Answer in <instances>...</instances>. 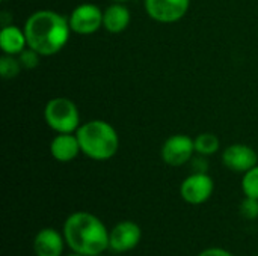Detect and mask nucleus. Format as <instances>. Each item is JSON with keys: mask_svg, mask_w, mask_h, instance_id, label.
I'll return each mask as SVG.
<instances>
[{"mask_svg": "<svg viewBox=\"0 0 258 256\" xmlns=\"http://www.w3.org/2000/svg\"><path fill=\"white\" fill-rule=\"evenodd\" d=\"M71 27L68 18L50 9L33 12L24 24L27 47L41 56H53L59 53L68 42Z\"/></svg>", "mask_w": 258, "mask_h": 256, "instance_id": "f257e3e1", "label": "nucleus"}, {"mask_svg": "<svg viewBox=\"0 0 258 256\" xmlns=\"http://www.w3.org/2000/svg\"><path fill=\"white\" fill-rule=\"evenodd\" d=\"M109 234L106 225L92 213L76 211L63 223L67 246L80 255L100 256L109 249Z\"/></svg>", "mask_w": 258, "mask_h": 256, "instance_id": "f03ea898", "label": "nucleus"}, {"mask_svg": "<svg viewBox=\"0 0 258 256\" xmlns=\"http://www.w3.org/2000/svg\"><path fill=\"white\" fill-rule=\"evenodd\" d=\"M76 136L82 152L95 161L110 160L119 149V137L116 130L106 121L94 119L79 127Z\"/></svg>", "mask_w": 258, "mask_h": 256, "instance_id": "7ed1b4c3", "label": "nucleus"}, {"mask_svg": "<svg viewBox=\"0 0 258 256\" xmlns=\"http://www.w3.org/2000/svg\"><path fill=\"white\" fill-rule=\"evenodd\" d=\"M47 125L56 133H74L80 127V113L77 106L65 97L51 98L44 109Z\"/></svg>", "mask_w": 258, "mask_h": 256, "instance_id": "20e7f679", "label": "nucleus"}, {"mask_svg": "<svg viewBox=\"0 0 258 256\" xmlns=\"http://www.w3.org/2000/svg\"><path fill=\"white\" fill-rule=\"evenodd\" d=\"M215 190L213 180L206 172H195L189 175L180 186V195L186 204L201 205L207 202Z\"/></svg>", "mask_w": 258, "mask_h": 256, "instance_id": "39448f33", "label": "nucleus"}, {"mask_svg": "<svg viewBox=\"0 0 258 256\" xmlns=\"http://www.w3.org/2000/svg\"><path fill=\"white\" fill-rule=\"evenodd\" d=\"M142 238V229L136 222L122 220L116 223L109 234V249L116 253H127L138 247Z\"/></svg>", "mask_w": 258, "mask_h": 256, "instance_id": "423d86ee", "label": "nucleus"}, {"mask_svg": "<svg viewBox=\"0 0 258 256\" xmlns=\"http://www.w3.org/2000/svg\"><path fill=\"white\" fill-rule=\"evenodd\" d=\"M68 21L74 33L92 35L103 27V11L92 3H83L71 12Z\"/></svg>", "mask_w": 258, "mask_h": 256, "instance_id": "0eeeda50", "label": "nucleus"}, {"mask_svg": "<svg viewBox=\"0 0 258 256\" xmlns=\"http://www.w3.org/2000/svg\"><path fill=\"white\" fill-rule=\"evenodd\" d=\"M195 152V140L186 134H174L168 137L162 146V158L169 166L186 164Z\"/></svg>", "mask_w": 258, "mask_h": 256, "instance_id": "6e6552de", "label": "nucleus"}, {"mask_svg": "<svg viewBox=\"0 0 258 256\" xmlns=\"http://www.w3.org/2000/svg\"><path fill=\"white\" fill-rule=\"evenodd\" d=\"M190 6V0H145L147 14L159 23L181 20Z\"/></svg>", "mask_w": 258, "mask_h": 256, "instance_id": "1a4fd4ad", "label": "nucleus"}, {"mask_svg": "<svg viewBox=\"0 0 258 256\" xmlns=\"http://www.w3.org/2000/svg\"><path fill=\"white\" fill-rule=\"evenodd\" d=\"M258 155L257 152L243 143H234L225 148L222 152V163L225 167H228L233 172L245 174L254 166H257Z\"/></svg>", "mask_w": 258, "mask_h": 256, "instance_id": "9d476101", "label": "nucleus"}, {"mask_svg": "<svg viewBox=\"0 0 258 256\" xmlns=\"http://www.w3.org/2000/svg\"><path fill=\"white\" fill-rule=\"evenodd\" d=\"M63 234L53 228L41 229L33 238V252L36 256H62L65 246Z\"/></svg>", "mask_w": 258, "mask_h": 256, "instance_id": "9b49d317", "label": "nucleus"}, {"mask_svg": "<svg viewBox=\"0 0 258 256\" xmlns=\"http://www.w3.org/2000/svg\"><path fill=\"white\" fill-rule=\"evenodd\" d=\"M79 152H82L80 143L77 136L73 133H57V136L50 143L51 157L60 163L73 161L79 155Z\"/></svg>", "mask_w": 258, "mask_h": 256, "instance_id": "f8f14e48", "label": "nucleus"}, {"mask_svg": "<svg viewBox=\"0 0 258 256\" xmlns=\"http://www.w3.org/2000/svg\"><path fill=\"white\" fill-rule=\"evenodd\" d=\"M130 11L122 3H113L103 12V27L110 33H121L130 24Z\"/></svg>", "mask_w": 258, "mask_h": 256, "instance_id": "ddd939ff", "label": "nucleus"}, {"mask_svg": "<svg viewBox=\"0 0 258 256\" xmlns=\"http://www.w3.org/2000/svg\"><path fill=\"white\" fill-rule=\"evenodd\" d=\"M0 47L5 54L18 56L27 47L24 30L17 26H5L0 32Z\"/></svg>", "mask_w": 258, "mask_h": 256, "instance_id": "4468645a", "label": "nucleus"}, {"mask_svg": "<svg viewBox=\"0 0 258 256\" xmlns=\"http://www.w3.org/2000/svg\"><path fill=\"white\" fill-rule=\"evenodd\" d=\"M194 140H195V152H198L200 155H213L215 152H218L221 146L218 136H215L213 133H201Z\"/></svg>", "mask_w": 258, "mask_h": 256, "instance_id": "2eb2a0df", "label": "nucleus"}, {"mask_svg": "<svg viewBox=\"0 0 258 256\" xmlns=\"http://www.w3.org/2000/svg\"><path fill=\"white\" fill-rule=\"evenodd\" d=\"M242 190H243L245 196L258 199V164L243 174Z\"/></svg>", "mask_w": 258, "mask_h": 256, "instance_id": "dca6fc26", "label": "nucleus"}, {"mask_svg": "<svg viewBox=\"0 0 258 256\" xmlns=\"http://www.w3.org/2000/svg\"><path fill=\"white\" fill-rule=\"evenodd\" d=\"M21 63L18 59H15V56L11 54H3L0 59V74L3 78H14L20 74L21 71Z\"/></svg>", "mask_w": 258, "mask_h": 256, "instance_id": "f3484780", "label": "nucleus"}, {"mask_svg": "<svg viewBox=\"0 0 258 256\" xmlns=\"http://www.w3.org/2000/svg\"><path fill=\"white\" fill-rule=\"evenodd\" d=\"M39 53H36L35 50H32V48H24L20 54H18V60H20V63H21V66L23 68H26V69H32V68H35V66H38V63H39Z\"/></svg>", "mask_w": 258, "mask_h": 256, "instance_id": "a211bd4d", "label": "nucleus"}, {"mask_svg": "<svg viewBox=\"0 0 258 256\" xmlns=\"http://www.w3.org/2000/svg\"><path fill=\"white\" fill-rule=\"evenodd\" d=\"M240 214L248 219V220H254L258 217V199L255 198H248L245 196V199L240 204Z\"/></svg>", "mask_w": 258, "mask_h": 256, "instance_id": "6ab92c4d", "label": "nucleus"}, {"mask_svg": "<svg viewBox=\"0 0 258 256\" xmlns=\"http://www.w3.org/2000/svg\"><path fill=\"white\" fill-rule=\"evenodd\" d=\"M198 256H236L233 255L231 252H228L227 249L222 247H209L206 250H203Z\"/></svg>", "mask_w": 258, "mask_h": 256, "instance_id": "aec40b11", "label": "nucleus"}, {"mask_svg": "<svg viewBox=\"0 0 258 256\" xmlns=\"http://www.w3.org/2000/svg\"><path fill=\"white\" fill-rule=\"evenodd\" d=\"M68 256H86V255H80V253H76V252H73L71 255H68Z\"/></svg>", "mask_w": 258, "mask_h": 256, "instance_id": "412c9836", "label": "nucleus"}, {"mask_svg": "<svg viewBox=\"0 0 258 256\" xmlns=\"http://www.w3.org/2000/svg\"><path fill=\"white\" fill-rule=\"evenodd\" d=\"M112 2H116V3H122V2H127V0H112Z\"/></svg>", "mask_w": 258, "mask_h": 256, "instance_id": "4be33fe9", "label": "nucleus"}]
</instances>
